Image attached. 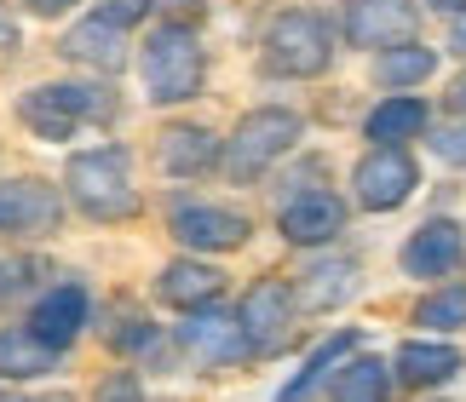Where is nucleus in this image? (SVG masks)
Returning <instances> with one entry per match:
<instances>
[{
  "label": "nucleus",
  "instance_id": "1",
  "mask_svg": "<svg viewBox=\"0 0 466 402\" xmlns=\"http://www.w3.org/2000/svg\"><path fill=\"white\" fill-rule=\"evenodd\" d=\"M64 190L86 218H133L138 213V190H133V156L121 144H104V150H81L69 156L64 167Z\"/></svg>",
  "mask_w": 466,
  "mask_h": 402
},
{
  "label": "nucleus",
  "instance_id": "2",
  "mask_svg": "<svg viewBox=\"0 0 466 402\" xmlns=\"http://www.w3.org/2000/svg\"><path fill=\"white\" fill-rule=\"evenodd\" d=\"M334 64V29L329 17L311 6H289L277 12V24L265 29V69L289 81H311Z\"/></svg>",
  "mask_w": 466,
  "mask_h": 402
},
{
  "label": "nucleus",
  "instance_id": "3",
  "mask_svg": "<svg viewBox=\"0 0 466 402\" xmlns=\"http://www.w3.org/2000/svg\"><path fill=\"white\" fill-rule=\"evenodd\" d=\"M138 69H145V86H150V104H190L208 81V58L196 46L190 29H173L161 24L145 52H138Z\"/></svg>",
  "mask_w": 466,
  "mask_h": 402
},
{
  "label": "nucleus",
  "instance_id": "4",
  "mask_svg": "<svg viewBox=\"0 0 466 402\" xmlns=\"http://www.w3.org/2000/svg\"><path fill=\"white\" fill-rule=\"evenodd\" d=\"M299 133H306V121L294 116V109H248V116L237 121V133L225 138V173L237 178V185H248V178H259L271 161H282L299 144Z\"/></svg>",
  "mask_w": 466,
  "mask_h": 402
},
{
  "label": "nucleus",
  "instance_id": "5",
  "mask_svg": "<svg viewBox=\"0 0 466 402\" xmlns=\"http://www.w3.org/2000/svg\"><path fill=\"white\" fill-rule=\"evenodd\" d=\"M294 287L289 282H277V276H265L254 282L242 294L237 305V322H242V345H248V357H277L282 345L294 339Z\"/></svg>",
  "mask_w": 466,
  "mask_h": 402
},
{
  "label": "nucleus",
  "instance_id": "6",
  "mask_svg": "<svg viewBox=\"0 0 466 402\" xmlns=\"http://www.w3.org/2000/svg\"><path fill=\"white\" fill-rule=\"evenodd\" d=\"M167 230H173V242L190 247V253H237V247H248V236H254V225H248L237 207H219V201H178L167 213Z\"/></svg>",
  "mask_w": 466,
  "mask_h": 402
},
{
  "label": "nucleus",
  "instance_id": "7",
  "mask_svg": "<svg viewBox=\"0 0 466 402\" xmlns=\"http://www.w3.org/2000/svg\"><path fill=\"white\" fill-rule=\"evenodd\" d=\"M64 225V196L46 178H6L0 185V236H17V242H35V236H52Z\"/></svg>",
  "mask_w": 466,
  "mask_h": 402
},
{
  "label": "nucleus",
  "instance_id": "8",
  "mask_svg": "<svg viewBox=\"0 0 466 402\" xmlns=\"http://www.w3.org/2000/svg\"><path fill=\"white\" fill-rule=\"evenodd\" d=\"M415 185H420V167L409 161V150H369L357 161V173H351L357 207H369V213L403 207V201L415 196Z\"/></svg>",
  "mask_w": 466,
  "mask_h": 402
},
{
  "label": "nucleus",
  "instance_id": "9",
  "mask_svg": "<svg viewBox=\"0 0 466 402\" xmlns=\"http://www.w3.org/2000/svg\"><path fill=\"white\" fill-rule=\"evenodd\" d=\"M346 41L351 46H403V41H415V24H420V12H415V0H346Z\"/></svg>",
  "mask_w": 466,
  "mask_h": 402
},
{
  "label": "nucleus",
  "instance_id": "10",
  "mask_svg": "<svg viewBox=\"0 0 466 402\" xmlns=\"http://www.w3.org/2000/svg\"><path fill=\"white\" fill-rule=\"evenodd\" d=\"M178 345L202 362V368H219V362H237L248 357V345H242V322H237V310H219V305H202V310H190L185 322H178Z\"/></svg>",
  "mask_w": 466,
  "mask_h": 402
},
{
  "label": "nucleus",
  "instance_id": "11",
  "mask_svg": "<svg viewBox=\"0 0 466 402\" xmlns=\"http://www.w3.org/2000/svg\"><path fill=\"white\" fill-rule=\"evenodd\" d=\"M282 242H294V247H322V242H334L339 230H346V201H339L334 190H306V196H294L289 207H282Z\"/></svg>",
  "mask_w": 466,
  "mask_h": 402
},
{
  "label": "nucleus",
  "instance_id": "12",
  "mask_svg": "<svg viewBox=\"0 0 466 402\" xmlns=\"http://www.w3.org/2000/svg\"><path fill=\"white\" fill-rule=\"evenodd\" d=\"M461 253H466V230L455 218H426V225L403 242V270L432 282V276H450L461 265Z\"/></svg>",
  "mask_w": 466,
  "mask_h": 402
},
{
  "label": "nucleus",
  "instance_id": "13",
  "mask_svg": "<svg viewBox=\"0 0 466 402\" xmlns=\"http://www.w3.org/2000/svg\"><path fill=\"white\" fill-rule=\"evenodd\" d=\"M24 327L41 345H52V351H69V345L81 339V327H86V294H81L76 282H69V287H52V294H41V305L29 310Z\"/></svg>",
  "mask_w": 466,
  "mask_h": 402
},
{
  "label": "nucleus",
  "instance_id": "14",
  "mask_svg": "<svg viewBox=\"0 0 466 402\" xmlns=\"http://www.w3.org/2000/svg\"><path fill=\"white\" fill-rule=\"evenodd\" d=\"M64 58L98 69V75H121V69H127V35L116 24H104V17H81V24L64 35Z\"/></svg>",
  "mask_w": 466,
  "mask_h": 402
},
{
  "label": "nucleus",
  "instance_id": "15",
  "mask_svg": "<svg viewBox=\"0 0 466 402\" xmlns=\"http://www.w3.org/2000/svg\"><path fill=\"white\" fill-rule=\"evenodd\" d=\"M219 287H225V276H219L213 265H202V259H173V265L156 276V299L190 317V310H202V305L219 299Z\"/></svg>",
  "mask_w": 466,
  "mask_h": 402
},
{
  "label": "nucleus",
  "instance_id": "16",
  "mask_svg": "<svg viewBox=\"0 0 466 402\" xmlns=\"http://www.w3.org/2000/svg\"><path fill=\"white\" fill-rule=\"evenodd\" d=\"M156 156H161V167H167L173 178H202L208 167H219L225 150H219V138L208 133V126H167L156 144Z\"/></svg>",
  "mask_w": 466,
  "mask_h": 402
},
{
  "label": "nucleus",
  "instance_id": "17",
  "mask_svg": "<svg viewBox=\"0 0 466 402\" xmlns=\"http://www.w3.org/2000/svg\"><path fill=\"white\" fill-rule=\"evenodd\" d=\"M426 104L420 98H409V93H391L386 104H374L369 109V121H363V138H374V150H403L409 138H420L426 133Z\"/></svg>",
  "mask_w": 466,
  "mask_h": 402
},
{
  "label": "nucleus",
  "instance_id": "18",
  "mask_svg": "<svg viewBox=\"0 0 466 402\" xmlns=\"http://www.w3.org/2000/svg\"><path fill=\"white\" fill-rule=\"evenodd\" d=\"M357 276H363L357 259H311V270L294 287V305L299 310H339L357 294Z\"/></svg>",
  "mask_w": 466,
  "mask_h": 402
},
{
  "label": "nucleus",
  "instance_id": "19",
  "mask_svg": "<svg viewBox=\"0 0 466 402\" xmlns=\"http://www.w3.org/2000/svg\"><path fill=\"white\" fill-rule=\"evenodd\" d=\"M398 374L403 386H443V379L461 374V351L443 339H409L398 345Z\"/></svg>",
  "mask_w": 466,
  "mask_h": 402
},
{
  "label": "nucleus",
  "instance_id": "20",
  "mask_svg": "<svg viewBox=\"0 0 466 402\" xmlns=\"http://www.w3.org/2000/svg\"><path fill=\"white\" fill-rule=\"evenodd\" d=\"M58 368V351L41 345L29 327H0V379H41Z\"/></svg>",
  "mask_w": 466,
  "mask_h": 402
},
{
  "label": "nucleus",
  "instance_id": "21",
  "mask_svg": "<svg viewBox=\"0 0 466 402\" xmlns=\"http://www.w3.org/2000/svg\"><path fill=\"white\" fill-rule=\"evenodd\" d=\"M351 351H357V334H351V327H346V334H329V339H322L317 351L306 357V368H299V374L289 379V386L277 391V402H306V397H311V391H317L322 379H329V374H334V368H339V362H346Z\"/></svg>",
  "mask_w": 466,
  "mask_h": 402
},
{
  "label": "nucleus",
  "instance_id": "22",
  "mask_svg": "<svg viewBox=\"0 0 466 402\" xmlns=\"http://www.w3.org/2000/svg\"><path fill=\"white\" fill-rule=\"evenodd\" d=\"M391 397V368L380 357H346L334 374V402H386Z\"/></svg>",
  "mask_w": 466,
  "mask_h": 402
},
{
  "label": "nucleus",
  "instance_id": "23",
  "mask_svg": "<svg viewBox=\"0 0 466 402\" xmlns=\"http://www.w3.org/2000/svg\"><path fill=\"white\" fill-rule=\"evenodd\" d=\"M432 69H438V52H432V46L403 41V46H386L380 58H374V81L391 86V93H403V86H420Z\"/></svg>",
  "mask_w": 466,
  "mask_h": 402
},
{
  "label": "nucleus",
  "instance_id": "24",
  "mask_svg": "<svg viewBox=\"0 0 466 402\" xmlns=\"http://www.w3.org/2000/svg\"><path fill=\"white\" fill-rule=\"evenodd\" d=\"M415 322L432 327V334H461L466 327V282L461 287H438V294H426L415 305Z\"/></svg>",
  "mask_w": 466,
  "mask_h": 402
},
{
  "label": "nucleus",
  "instance_id": "25",
  "mask_svg": "<svg viewBox=\"0 0 466 402\" xmlns=\"http://www.w3.org/2000/svg\"><path fill=\"white\" fill-rule=\"evenodd\" d=\"M110 345H116V351L121 357H138V351H161V334H156V322H138V317H127V322H121L116 327V334H110Z\"/></svg>",
  "mask_w": 466,
  "mask_h": 402
},
{
  "label": "nucleus",
  "instance_id": "26",
  "mask_svg": "<svg viewBox=\"0 0 466 402\" xmlns=\"http://www.w3.org/2000/svg\"><path fill=\"white\" fill-rule=\"evenodd\" d=\"M432 156L443 167H466V121H450V126H432Z\"/></svg>",
  "mask_w": 466,
  "mask_h": 402
},
{
  "label": "nucleus",
  "instance_id": "27",
  "mask_svg": "<svg viewBox=\"0 0 466 402\" xmlns=\"http://www.w3.org/2000/svg\"><path fill=\"white\" fill-rule=\"evenodd\" d=\"M150 6H156V0H104L98 17H104V24H116V29H133V24H145V17H150Z\"/></svg>",
  "mask_w": 466,
  "mask_h": 402
},
{
  "label": "nucleus",
  "instance_id": "28",
  "mask_svg": "<svg viewBox=\"0 0 466 402\" xmlns=\"http://www.w3.org/2000/svg\"><path fill=\"white\" fill-rule=\"evenodd\" d=\"M35 276H41V265H29V259L0 265V299H12V294H24V287H35Z\"/></svg>",
  "mask_w": 466,
  "mask_h": 402
},
{
  "label": "nucleus",
  "instance_id": "29",
  "mask_svg": "<svg viewBox=\"0 0 466 402\" xmlns=\"http://www.w3.org/2000/svg\"><path fill=\"white\" fill-rule=\"evenodd\" d=\"M156 12H161V17H167V24H173V29H190V24H196V17H202V12H208V0H156Z\"/></svg>",
  "mask_w": 466,
  "mask_h": 402
},
{
  "label": "nucleus",
  "instance_id": "30",
  "mask_svg": "<svg viewBox=\"0 0 466 402\" xmlns=\"http://www.w3.org/2000/svg\"><path fill=\"white\" fill-rule=\"evenodd\" d=\"M98 402H145V391H138L133 374H110V379L98 386Z\"/></svg>",
  "mask_w": 466,
  "mask_h": 402
},
{
  "label": "nucleus",
  "instance_id": "31",
  "mask_svg": "<svg viewBox=\"0 0 466 402\" xmlns=\"http://www.w3.org/2000/svg\"><path fill=\"white\" fill-rule=\"evenodd\" d=\"M69 6H76V0H29V12H35V17H64Z\"/></svg>",
  "mask_w": 466,
  "mask_h": 402
},
{
  "label": "nucleus",
  "instance_id": "32",
  "mask_svg": "<svg viewBox=\"0 0 466 402\" xmlns=\"http://www.w3.org/2000/svg\"><path fill=\"white\" fill-rule=\"evenodd\" d=\"M432 6H438L443 17H466V0H432Z\"/></svg>",
  "mask_w": 466,
  "mask_h": 402
},
{
  "label": "nucleus",
  "instance_id": "33",
  "mask_svg": "<svg viewBox=\"0 0 466 402\" xmlns=\"http://www.w3.org/2000/svg\"><path fill=\"white\" fill-rule=\"evenodd\" d=\"M450 104H455V109H466V69H461V81L450 86Z\"/></svg>",
  "mask_w": 466,
  "mask_h": 402
},
{
  "label": "nucleus",
  "instance_id": "34",
  "mask_svg": "<svg viewBox=\"0 0 466 402\" xmlns=\"http://www.w3.org/2000/svg\"><path fill=\"white\" fill-rule=\"evenodd\" d=\"M455 46L466 52V17H455Z\"/></svg>",
  "mask_w": 466,
  "mask_h": 402
},
{
  "label": "nucleus",
  "instance_id": "35",
  "mask_svg": "<svg viewBox=\"0 0 466 402\" xmlns=\"http://www.w3.org/2000/svg\"><path fill=\"white\" fill-rule=\"evenodd\" d=\"M0 402H29V397H12V391H6V386H0Z\"/></svg>",
  "mask_w": 466,
  "mask_h": 402
},
{
  "label": "nucleus",
  "instance_id": "36",
  "mask_svg": "<svg viewBox=\"0 0 466 402\" xmlns=\"http://www.w3.org/2000/svg\"><path fill=\"white\" fill-rule=\"evenodd\" d=\"M35 402H69V397H35Z\"/></svg>",
  "mask_w": 466,
  "mask_h": 402
}]
</instances>
